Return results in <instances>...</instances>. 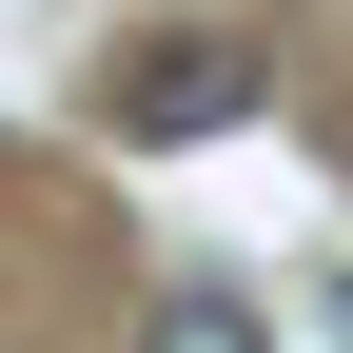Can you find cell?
Masks as SVG:
<instances>
[{"label":"cell","instance_id":"cell-1","mask_svg":"<svg viewBox=\"0 0 353 353\" xmlns=\"http://www.w3.org/2000/svg\"><path fill=\"white\" fill-rule=\"evenodd\" d=\"M236 118H255V59H236V39H157V59L118 79V138H138V157H176V138H236Z\"/></svg>","mask_w":353,"mask_h":353},{"label":"cell","instance_id":"cell-2","mask_svg":"<svg viewBox=\"0 0 353 353\" xmlns=\"http://www.w3.org/2000/svg\"><path fill=\"white\" fill-rule=\"evenodd\" d=\"M138 353H275V334H255V294H216V275H176L157 314H138Z\"/></svg>","mask_w":353,"mask_h":353}]
</instances>
